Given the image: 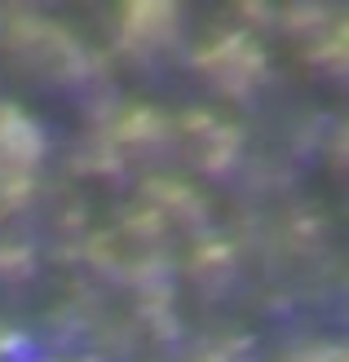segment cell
<instances>
[{
	"instance_id": "cell-5",
	"label": "cell",
	"mask_w": 349,
	"mask_h": 362,
	"mask_svg": "<svg viewBox=\"0 0 349 362\" xmlns=\"http://www.w3.org/2000/svg\"><path fill=\"white\" fill-rule=\"evenodd\" d=\"M297 362H345V358H341V349H305Z\"/></svg>"
},
{
	"instance_id": "cell-3",
	"label": "cell",
	"mask_w": 349,
	"mask_h": 362,
	"mask_svg": "<svg viewBox=\"0 0 349 362\" xmlns=\"http://www.w3.org/2000/svg\"><path fill=\"white\" fill-rule=\"evenodd\" d=\"M177 27H181V18L168 5H128L120 13L115 35L133 58H155V53H164L177 40Z\"/></svg>"
},
{
	"instance_id": "cell-6",
	"label": "cell",
	"mask_w": 349,
	"mask_h": 362,
	"mask_svg": "<svg viewBox=\"0 0 349 362\" xmlns=\"http://www.w3.org/2000/svg\"><path fill=\"white\" fill-rule=\"evenodd\" d=\"M195 362H234V349H226V345H212V349H204Z\"/></svg>"
},
{
	"instance_id": "cell-2",
	"label": "cell",
	"mask_w": 349,
	"mask_h": 362,
	"mask_svg": "<svg viewBox=\"0 0 349 362\" xmlns=\"http://www.w3.org/2000/svg\"><path fill=\"white\" fill-rule=\"evenodd\" d=\"M173 137L186 146V155L195 159L204 173H226L234 159H239V133L222 115L212 111H190L173 124Z\"/></svg>"
},
{
	"instance_id": "cell-1",
	"label": "cell",
	"mask_w": 349,
	"mask_h": 362,
	"mask_svg": "<svg viewBox=\"0 0 349 362\" xmlns=\"http://www.w3.org/2000/svg\"><path fill=\"white\" fill-rule=\"evenodd\" d=\"M199 71L230 98H248L265 80V49L256 45L252 31H217L212 40L199 45Z\"/></svg>"
},
{
	"instance_id": "cell-4",
	"label": "cell",
	"mask_w": 349,
	"mask_h": 362,
	"mask_svg": "<svg viewBox=\"0 0 349 362\" xmlns=\"http://www.w3.org/2000/svg\"><path fill=\"white\" fill-rule=\"evenodd\" d=\"M45 155V133L27 111H18L13 102L0 106V173L9 177H31L35 159Z\"/></svg>"
}]
</instances>
